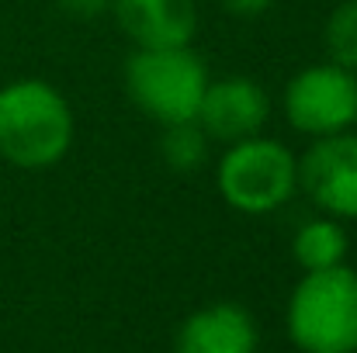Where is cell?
Wrapping results in <instances>:
<instances>
[{
	"mask_svg": "<svg viewBox=\"0 0 357 353\" xmlns=\"http://www.w3.org/2000/svg\"><path fill=\"white\" fill-rule=\"evenodd\" d=\"M73 146V111L45 80L0 87V156L21 170L56 166Z\"/></svg>",
	"mask_w": 357,
	"mask_h": 353,
	"instance_id": "1",
	"label": "cell"
},
{
	"mask_svg": "<svg viewBox=\"0 0 357 353\" xmlns=\"http://www.w3.org/2000/svg\"><path fill=\"white\" fill-rule=\"evenodd\" d=\"M288 336L302 353H357V274L309 270L288 301Z\"/></svg>",
	"mask_w": 357,
	"mask_h": 353,
	"instance_id": "2",
	"label": "cell"
},
{
	"mask_svg": "<svg viewBox=\"0 0 357 353\" xmlns=\"http://www.w3.org/2000/svg\"><path fill=\"white\" fill-rule=\"evenodd\" d=\"M208 73L205 63L188 49H139L125 63V91L142 115L156 118L160 125L195 121L198 104L205 97Z\"/></svg>",
	"mask_w": 357,
	"mask_h": 353,
	"instance_id": "3",
	"label": "cell"
},
{
	"mask_svg": "<svg viewBox=\"0 0 357 353\" xmlns=\"http://www.w3.org/2000/svg\"><path fill=\"white\" fill-rule=\"evenodd\" d=\"M298 184L295 156L274 139H243L219 163V191L222 198L246 215H264L281 208Z\"/></svg>",
	"mask_w": 357,
	"mask_h": 353,
	"instance_id": "4",
	"label": "cell"
},
{
	"mask_svg": "<svg viewBox=\"0 0 357 353\" xmlns=\"http://www.w3.org/2000/svg\"><path fill=\"white\" fill-rule=\"evenodd\" d=\"M284 115L305 135H337L357 121L354 70L337 63L302 70L284 91Z\"/></svg>",
	"mask_w": 357,
	"mask_h": 353,
	"instance_id": "5",
	"label": "cell"
},
{
	"mask_svg": "<svg viewBox=\"0 0 357 353\" xmlns=\"http://www.w3.org/2000/svg\"><path fill=\"white\" fill-rule=\"evenodd\" d=\"M305 194L337 219H357V135H323L298 163Z\"/></svg>",
	"mask_w": 357,
	"mask_h": 353,
	"instance_id": "6",
	"label": "cell"
},
{
	"mask_svg": "<svg viewBox=\"0 0 357 353\" xmlns=\"http://www.w3.org/2000/svg\"><path fill=\"white\" fill-rule=\"evenodd\" d=\"M267 115H271V104H267V94L260 84H253L246 77H226L215 84L208 80L195 121L202 125V132L208 139L243 142L264 128Z\"/></svg>",
	"mask_w": 357,
	"mask_h": 353,
	"instance_id": "7",
	"label": "cell"
},
{
	"mask_svg": "<svg viewBox=\"0 0 357 353\" xmlns=\"http://www.w3.org/2000/svg\"><path fill=\"white\" fill-rule=\"evenodd\" d=\"M121 31L139 49L188 45L198 24L195 0H112Z\"/></svg>",
	"mask_w": 357,
	"mask_h": 353,
	"instance_id": "8",
	"label": "cell"
},
{
	"mask_svg": "<svg viewBox=\"0 0 357 353\" xmlns=\"http://www.w3.org/2000/svg\"><path fill=\"white\" fill-rule=\"evenodd\" d=\"M257 350V326L246 308L239 305H208L195 312L181 333L174 353H253Z\"/></svg>",
	"mask_w": 357,
	"mask_h": 353,
	"instance_id": "9",
	"label": "cell"
},
{
	"mask_svg": "<svg viewBox=\"0 0 357 353\" xmlns=\"http://www.w3.org/2000/svg\"><path fill=\"white\" fill-rule=\"evenodd\" d=\"M291 253L295 260L309 270H330V267H340L344 256H347V233L330 222V219H316V222H305L295 242H291Z\"/></svg>",
	"mask_w": 357,
	"mask_h": 353,
	"instance_id": "10",
	"label": "cell"
},
{
	"mask_svg": "<svg viewBox=\"0 0 357 353\" xmlns=\"http://www.w3.org/2000/svg\"><path fill=\"white\" fill-rule=\"evenodd\" d=\"M160 152L170 170L195 173V170H202V163L208 156V135L202 132L198 121H174V125H167V132L160 139Z\"/></svg>",
	"mask_w": 357,
	"mask_h": 353,
	"instance_id": "11",
	"label": "cell"
},
{
	"mask_svg": "<svg viewBox=\"0 0 357 353\" xmlns=\"http://www.w3.org/2000/svg\"><path fill=\"white\" fill-rule=\"evenodd\" d=\"M326 49L337 66L357 70V0H344L326 24Z\"/></svg>",
	"mask_w": 357,
	"mask_h": 353,
	"instance_id": "12",
	"label": "cell"
},
{
	"mask_svg": "<svg viewBox=\"0 0 357 353\" xmlns=\"http://www.w3.org/2000/svg\"><path fill=\"white\" fill-rule=\"evenodd\" d=\"M108 3H112V0H59V7H63L66 14H73V17H94V14H101Z\"/></svg>",
	"mask_w": 357,
	"mask_h": 353,
	"instance_id": "13",
	"label": "cell"
},
{
	"mask_svg": "<svg viewBox=\"0 0 357 353\" xmlns=\"http://www.w3.org/2000/svg\"><path fill=\"white\" fill-rule=\"evenodd\" d=\"M271 3H274V0H222V7H226L229 14H236V17H257V14H264Z\"/></svg>",
	"mask_w": 357,
	"mask_h": 353,
	"instance_id": "14",
	"label": "cell"
}]
</instances>
